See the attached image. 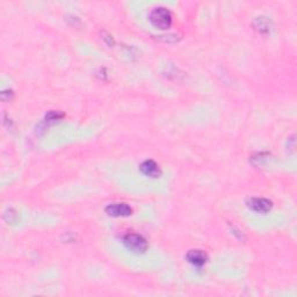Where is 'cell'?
Masks as SVG:
<instances>
[{
  "mask_svg": "<svg viewBox=\"0 0 297 297\" xmlns=\"http://www.w3.org/2000/svg\"><path fill=\"white\" fill-rule=\"evenodd\" d=\"M148 20L156 28L169 29L172 26V14L165 7H155L148 14Z\"/></svg>",
  "mask_w": 297,
  "mask_h": 297,
  "instance_id": "6da1fadb",
  "label": "cell"
},
{
  "mask_svg": "<svg viewBox=\"0 0 297 297\" xmlns=\"http://www.w3.org/2000/svg\"><path fill=\"white\" fill-rule=\"evenodd\" d=\"M123 244L130 252L136 254L145 253L148 245L146 239L138 233L129 232L123 237Z\"/></svg>",
  "mask_w": 297,
  "mask_h": 297,
  "instance_id": "7a4b0ae2",
  "label": "cell"
},
{
  "mask_svg": "<svg viewBox=\"0 0 297 297\" xmlns=\"http://www.w3.org/2000/svg\"><path fill=\"white\" fill-rule=\"evenodd\" d=\"M246 204L251 210L259 214L268 213L273 207L272 201H269L268 199L265 198H250L246 201Z\"/></svg>",
  "mask_w": 297,
  "mask_h": 297,
  "instance_id": "3957f363",
  "label": "cell"
},
{
  "mask_svg": "<svg viewBox=\"0 0 297 297\" xmlns=\"http://www.w3.org/2000/svg\"><path fill=\"white\" fill-rule=\"evenodd\" d=\"M105 211L109 216L113 217H127L132 214L131 207L127 203L118 202V203H110L106 207Z\"/></svg>",
  "mask_w": 297,
  "mask_h": 297,
  "instance_id": "277c9868",
  "label": "cell"
},
{
  "mask_svg": "<svg viewBox=\"0 0 297 297\" xmlns=\"http://www.w3.org/2000/svg\"><path fill=\"white\" fill-rule=\"evenodd\" d=\"M139 170L144 176L148 178H154V179L159 178L162 174L161 167H159L157 163L155 161H151V159H146V161H144L142 164H140Z\"/></svg>",
  "mask_w": 297,
  "mask_h": 297,
  "instance_id": "5b68a950",
  "label": "cell"
},
{
  "mask_svg": "<svg viewBox=\"0 0 297 297\" xmlns=\"http://www.w3.org/2000/svg\"><path fill=\"white\" fill-rule=\"evenodd\" d=\"M186 259L196 268H201L202 266H204V263L207 262L208 257L202 250H191L186 254Z\"/></svg>",
  "mask_w": 297,
  "mask_h": 297,
  "instance_id": "8992f818",
  "label": "cell"
},
{
  "mask_svg": "<svg viewBox=\"0 0 297 297\" xmlns=\"http://www.w3.org/2000/svg\"><path fill=\"white\" fill-rule=\"evenodd\" d=\"M253 28L261 34H268L273 29V22L266 17H258L253 21Z\"/></svg>",
  "mask_w": 297,
  "mask_h": 297,
  "instance_id": "52a82bcc",
  "label": "cell"
},
{
  "mask_svg": "<svg viewBox=\"0 0 297 297\" xmlns=\"http://www.w3.org/2000/svg\"><path fill=\"white\" fill-rule=\"evenodd\" d=\"M65 114L61 110H50L48 111L44 116V123L46 124H54L56 122L61 121L62 118H64Z\"/></svg>",
  "mask_w": 297,
  "mask_h": 297,
  "instance_id": "ba28073f",
  "label": "cell"
}]
</instances>
